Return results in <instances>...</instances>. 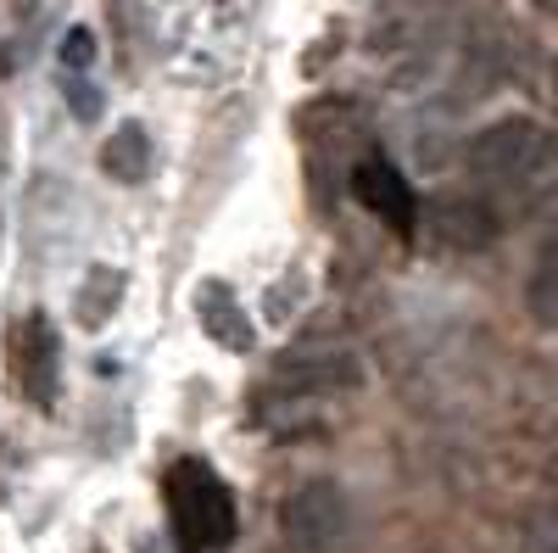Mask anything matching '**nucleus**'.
<instances>
[{
	"label": "nucleus",
	"mask_w": 558,
	"mask_h": 553,
	"mask_svg": "<svg viewBox=\"0 0 558 553\" xmlns=\"http://www.w3.org/2000/svg\"><path fill=\"white\" fill-rule=\"evenodd\" d=\"M363 386V363L341 347H313V352H291L274 363L268 375V397H286V402H302V397H336V392H357Z\"/></svg>",
	"instance_id": "obj_4"
},
{
	"label": "nucleus",
	"mask_w": 558,
	"mask_h": 553,
	"mask_svg": "<svg viewBox=\"0 0 558 553\" xmlns=\"http://www.w3.org/2000/svg\"><path fill=\"white\" fill-rule=\"evenodd\" d=\"M553 89H558V62H553Z\"/></svg>",
	"instance_id": "obj_16"
},
{
	"label": "nucleus",
	"mask_w": 558,
	"mask_h": 553,
	"mask_svg": "<svg viewBox=\"0 0 558 553\" xmlns=\"http://www.w3.org/2000/svg\"><path fill=\"white\" fill-rule=\"evenodd\" d=\"M68 112L78 118V123H96L101 112H107V96L96 84H89L84 73H68Z\"/></svg>",
	"instance_id": "obj_13"
},
{
	"label": "nucleus",
	"mask_w": 558,
	"mask_h": 553,
	"mask_svg": "<svg viewBox=\"0 0 558 553\" xmlns=\"http://www.w3.org/2000/svg\"><path fill=\"white\" fill-rule=\"evenodd\" d=\"M536 7H542V12H558V0H536Z\"/></svg>",
	"instance_id": "obj_15"
},
{
	"label": "nucleus",
	"mask_w": 558,
	"mask_h": 553,
	"mask_svg": "<svg viewBox=\"0 0 558 553\" xmlns=\"http://www.w3.org/2000/svg\"><path fill=\"white\" fill-rule=\"evenodd\" d=\"M553 157H558V141L525 112L475 129L470 146H463V168L481 184H531L553 168Z\"/></svg>",
	"instance_id": "obj_1"
},
{
	"label": "nucleus",
	"mask_w": 558,
	"mask_h": 553,
	"mask_svg": "<svg viewBox=\"0 0 558 553\" xmlns=\"http://www.w3.org/2000/svg\"><path fill=\"white\" fill-rule=\"evenodd\" d=\"M118 302H123V274L118 268H89L84 274V286L73 291V313H78V325H89V330H101L107 318L118 313Z\"/></svg>",
	"instance_id": "obj_11"
},
{
	"label": "nucleus",
	"mask_w": 558,
	"mask_h": 553,
	"mask_svg": "<svg viewBox=\"0 0 558 553\" xmlns=\"http://www.w3.org/2000/svg\"><path fill=\"white\" fill-rule=\"evenodd\" d=\"M62 68L68 73H89V68H96V34H89V28H68L62 34Z\"/></svg>",
	"instance_id": "obj_14"
},
{
	"label": "nucleus",
	"mask_w": 558,
	"mask_h": 553,
	"mask_svg": "<svg viewBox=\"0 0 558 553\" xmlns=\"http://www.w3.org/2000/svg\"><path fill=\"white\" fill-rule=\"evenodd\" d=\"M525 308L542 330H558V241H547L531 263V280H525Z\"/></svg>",
	"instance_id": "obj_12"
},
{
	"label": "nucleus",
	"mask_w": 558,
	"mask_h": 553,
	"mask_svg": "<svg viewBox=\"0 0 558 553\" xmlns=\"http://www.w3.org/2000/svg\"><path fill=\"white\" fill-rule=\"evenodd\" d=\"M279 531L296 553H330L347 531V492L318 476V481H302L286 503H279Z\"/></svg>",
	"instance_id": "obj_3"
},
{
	"label": "nucleus",
	"mask_w": 558,
	"mask_h": 553,
	"mask_svg": "<svg viewBox=\"0 0 558 553\" xmlns=\"http://www.w3.org/2000/svg\"><path fill=\"white\" fill-rule=\"evenodd\" d=\"M352 196L375 213L380 224H391L397 236H413V224H418V196H413V184L386 163V157H363L352 168Z\"/></svg>",
	"instance_id": "obj_5"
},
{
	"label": "nucleus",
	"mask_w": 558,
	"mask_h": 553,
	"mask_svg": "<svg viewBox=\"0 0 558 553\" xmlns=\"http://www.w3.org/2000/svg\"><path fill=\"white\" fill-rule=\"evenodd\" d=\"M296 134L307 152H330V146L352 141V134H363V107L347 96H318L296 112Z\"/></svg>",
	"instance_id": "obj_8"
},
{
	"label": "nucleus",
	"mask_w": 558,
	"mask_h": 553,
	"mask_svg": "<svg viewBox=\"0 0 558 553\" xmlns=\"http://www.w3.org/2000/svg\"><path fill=\"white\" fill-rule=\"evenodd\" d=\"M196 313H202V330H207L213 341L235 347V352L252 347V318H246V308L235 302V291H229L223 280H207V286L196 291Z\"/></svg>",
	"instance_id": "obj_10"
},
{
	"label": "nucleus",
	"mask_w": 558,
	"mask_h": 553,
	"mask_svg": "<svg viewBox=\"0 0 558 553\" xmlns=\"http://www.w3.org/2000/svg\"><path fill=\"white\" fill-rule=\"evenodd\" d=\"M157 168V146H151V134L146 123H123L107 134V146H101V173L118 179V184H146Z\"/></svg>",
	"instance_id": "obj_9"
},
{
	"label": "nucleus",
	"mask_w": 558,
	"mask_h": 553,
	"mask_svg": "<svg viewBox=\"0 0 558 553\" xmlns=\"http://www.w3.org/2000/svg\"><path fill=\"white\" fill-rule=\"evenodd\" d=\"M17 375H23V392H28L34 408H57V397H62V347H57V330H51V318H45V313L23 318Z\"/></svg>",
	"instance_id": "obj_7"
},
{
	"label": "nucleus",
	"mask_w": 558,
	"mask_h": 553,
	"mask_svg": "<svg viewBox=\"0 0 558 553\" xmlns=\"http://www.w3.org/2000/svg\"><path fill=\"white\" fill-rule=\"evenodd\" d=\"M168 515H173V531L191 553H218L229 537H235V503H229V486L207 465H196V458L173 465Z\"/></svg>",
	"instance_id": "obj_2"
},
{
	"label": "nucleus",
	"mask_w": 558,
	"mask_h": 553,
	"mask_svg": "<svg viewBox=\"0 0 558 553\" xmlns=\"http://www.w3.org/2000/svg\"><path fill=\"white\" fill-rule=\"evenodd\" d=\"M430 236L441 247H452V252H486L502 236V218H497L492 202L458 191V196H436L430 202Z\"/></svg>",
	"instance_id": "obj_6"
}]
</instances>
